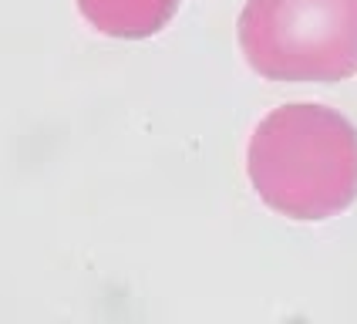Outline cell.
I'll use <instances>...</instances> for the list:
<instances>
[{"label": "cell", "instance_id": "1", "mask_svg": "<svg viewBox=\"0 0 357 324\" xmlns=\"http://www.w3.org/2000/svg\"><path fill=\"white\" fill-rule=\"evenodd\" d=\"M250 179L290 220H327L357 200V128L324 105H283L257 125Z\"/></svg>", "mask_w": 357, "mask_h": 324}, {"label": "cell", "instance_id": "2", "mask_svg": "<svg viewBox=\"0 0 357 324\" xmlns=\"http://www.w3.org/2000/svg\"><path fill=\"white\" fill-rule=\"evenodd\" d=\"M239 47L266 81L357 75V0H246Z\"/></svg>", "mask_w": 357, "mask_h": 324}, {"label": "cell", "instance_id": "3", "mask_svg": "<svg viewBox=\"0 0 357 324\" xmlns=\"http://www.w3.org/2000/svg\"><path fill=\"white\" fill-rule=\"evenodd\" d=\"M91 27L108 38H152L176 17L178 0H78Z\"/></svg>", "mask_w": 357, "mask_h": 324}]
</instances>
